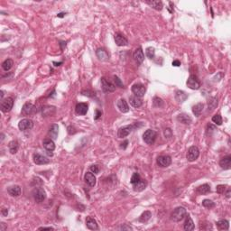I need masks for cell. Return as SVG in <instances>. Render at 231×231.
Segmentation results:
<instances>
[{
	"instance_id": "1",
	"label": "cell",
	"mask_w": 231,
	"mask_h": 231,
	"mask_svg": "<svg viewBox=\"0 0 231 231\" xmlns=\"http://www.w3.org/2000/svg\"><path fill=\"white\" fill-rule=\"evenodd\" d=\"M186 214H187L186 209L180 206V207H177L173 210V211L171 214V219L173 221L179 222L184 219Z\"/></svg>"
},
{
	"instance_id": "2",
	"label": "cell",
	"mask_w": 231,
	"mask_h": 231,
	"mask_svg": "<svg viewBox=\"0 0 231 231\" xmlns=\"http://www.w3.org/2000/svg\"><path fill=\"white\" fill-rule=\"evenodd\" d=\"M156 137H157V133L155 130L152 129L146 130L143 135V139H144L145 143L149 146H152L155 144Z\"/></svg>"
},
{
	"instance_id": "3",
	"label": "cell",
	"mask_w": 231,
	"mask_h": 231,
	"mask_svg": "<svg viewBox=\"0 0 231 231\" xmlns=\"http://www.w3.org/2000/svg\"><path fill=\"white\" fill-rule=\"evenodd\" d=\"M137 127V124H134V125H127V126H124L120 127L118 131V136L119 138H124L126 136H127L130 133L135 129Z\"/></svg>"
},
{
	"instance_id": "4",
	"label": "cell",
	"mask_w": 231,
	"mask_h": 231,
	"mask_svg": "<svg viewBox=\"0 0 231 231\" xmlns=\"http://www.w3.org/2000/svg\"><path fill=\"white\" fill-rule=\"evenodd\" d=\"M200 156V150L195 146H192L188 149L186 158L189 162H194Z\"/></svg>"
},
{
	"instance_id": "5",
	"label": "cell",
	"mask_w": 231,
	"mask_h": 231,
	"mask_svg": "<svg viewBox=\"0 0 231 231\" xmlns=\"http://www.w3.org/2000/svg\"><path fill=\"white\" fill-rule=\"evenodd\" d=\"M33 196L37 203H41L46 199V192L43 188H35L33 192Z\"/></svg>"
},
{
	"instance_id": "6",
	"label": "cell",
	"mask_w": 231,
	"mask_h": 231,
	"mask_svg": "<svg viewBox=\"0 0 231 231\" xmlns=\"http://www.w3.org/2000/svg\"><path fill=\"white\" fill-rule=\"evenodd\" d=\"M187 86L192 90H199L201 88V81L196 75H191L187 80Z\"/></svg>"
},
{
	"instance_id": "7",
	"label": "cell",
	"mask_w": 231,
	"mask_h": 231,
	"mask_svg": "<svg viewBox=\"0 0 231 231\" xmlns=\"http://www.w3.org/2000/svg\"><path fill=\"white\" fill-rule=\"evenodd\" d=\"M132 92L134 93L135 96L138 98H142L145 96V94L146 92V88L145 87V85L141 83L134 84L132 86Z\"/></svg>"
},
{
	"instance_id": "8",
	"label": "cell",
	"mask_w": 231,
	"mask_h": 231,
	"mask_svg": "<svg viewBox=\"0 0 231 231\" xmlns=\"http://www.w3.org/2000/svg\"><path fill=\"white\" fill-rule=\"evenodd\" d=\"M13 106H14V99H13V98L8 97V98H7V99H5L2 100L0 109H1L2 112L7 113V112H9L13 109Z\"/></svg>"
},
{
	"instance_id": "9",
	"label": "cell",
	"mask_w": 231,
	"mask_h": 231,
	"mask_svg": "<svg viewBox=\"0 0 231 231\" xmlns=\"http://www.w3.org/2000/svg\"><path fill=\"white\" fill-rule=\"evenodd\" d=\"M36 112V108L35 105H33L32 103L30 102H26L23 108H22V111H21V114L23 116H29V115H32L34 113Z\"/></svg>"
},
{
	"instance_id": "10",
	"label": "cell",
	"mask_w": 231,
	"mask_h": 231,
	"mask_svg": "<svg viewBox=\"0 0 231 231\" xmlns=\"http://www.w3.org/2000/svg\"><path fill=\"white\" fill-rule=\"evenodd\" d=\"M101 88L104 92H114L116 90V86L109 81L107 79L102 78L101 79Z\"/></svg>"
},
{
	"instance_id": "11",
	"label": "cell",
	"mask_w": 231,
	"mask_h": 231,
	"mask_svg": "<svg viewBox=\"0 0 231 231\" xmlns=\"http://www.w3.org/2000/svg\"><path fill=\"white\" fill-rule=\"evenodd\" d=\"M34 127V121L29 118L22 119L18 123V128L21 131H25L28 129H32Z\"/></svg>"
},
{
	"instance_id": "12",
	"label": "cell",
	"mask_w": 231,
	"mask_h": 231,
	"mask_svg": "<svg viewBox=\"0 0 231 231\" xmlns=\"http://www.w3.org/2000/svg\"><path fill=\"white\" fill-rule=\"evenodd\" d=\"M172 158L170 155H160L157 158V164L162 168H165L171 165Z\"/></svg>"
},
{
	"instance_id": "13",
	"label": "cell",
	"mask_w": 231,
	"mask_h": 231,
	"mask_svg": "<svg viewBox=\"0 0 231 231\" xmlns=\"http://www.w3.org/2000/svg\"><path fill=\"white\" fill-rule=\"evenodd\" d=\"M34 163L37 165H43V164H47L50 163V159H48L45 156L40 155V154H34L33 155Z\"/></svg>"
},
{
	"instance_id": "14",
	"label": "cell",
	"mask_w": 231,
	"mask_h": 231,
	"mask_svg": "<svg viewBox=\"0 0 231 231\" xmlns=\"http://www.w3.org/2000/svg\"><path fill=\"white\" fill-rule=\"evenodd\" d=\"M133 58H134V60L136 61V62L137 64H141V63L144 62V60H145V54H144V52H143V50H142L141 47L137 48V49L134 52V53H133Z\"/></svg>"
},
{
	"instance_id": "15",
	"label": "cell",
	"mask_w": 231,
	"mask_h": 231,
	"mask_svg": "<svg viewBox=\"0 0 231 231\" xmlns=\"http://www.w3.org/2000/svg\"><path fill=\"white\" fill-rule=\"evenodd\" d=\"M89 109V106L87 103H78L75 108V112L79 116H84L87 114Z\"/></svg>"
},
{
	"instance_id": "16",
	"label": "cell",
	"mask_w": 231,
	"mask_h": 231,
	"mask_svg": "<svg viewBox=\"0 0 231 231\" xmlns=\"http://www.w3.org/2000/svg\"><path fill=\"white\" fill-rule=\"evenodd\" d=\"M114 39H115V42H116L118 46H127L128 44L127 39L121 34H118V33L116 34L114 36Z\"/></svg>"
},
{
	"instance_id": "17",
	"label": "cell",
	"mask_w": 231,
	"mask_h": 231,
	"mask_svg": "<svg viewBox=\"0 0 231 231\" xmlns=\"http://www.w3.org/2000/svg\"><path fill=\"white\" fill-rule=\"evenodd\" d=\"M84 180H85V182L88 185H90V187H94L96 185V176L93 174V173L90 172H88L85 173L84 175Z\"/></svg>"
},
{
	"instance_id": "18",
	"label": "cell",
	"mask_w": 231,
	"mask_h": 231,
	"mask_svg": "<svg viewBox=\"0 0 231 231\" xmlns=\"http://www.w3.org/2000/svg\"><path fill=\"white\" fill-rule=\"evenodd\" d=\"M86 226L90 230H99V229L97 221L91 217H87V219H86Z\"/></svg>"
},
{
	"instance_id": "19",
	"label": "cell",
	"mask_w": 231,
	"mask_h": 231,
	"mask_svg": "<svg viewBox=\"0 0 231 231\" xmlns=\"http://www.w3.org/2000/svg\"><path fill=\"white\" fill-rule=\"evenodd\" d=\"M58 133H59V127L56 124H53L48 131V136L53 140H55L58 137Z\"/></svg>"
},
{
	"instance_id": "20",
	"label": "cell",
	"mask_w": 231,
	"mask_h": 231,
	"mask_svg": "<svg viewBox=\"0 0 231 231\" xmlns=\"http://www.w3.org/2000/svg\"><path fill=\"white\" fill-rule=\"evenodd\" d=\"M219 166L224 170H229L231 168V156L227 155L225 157L220 159L219 161Z\"/></svg>"
},
{
	"instance_id": "21",
	"label": "cell",
	"mask_w": 231,
	"mask_h": 231,
	"mask_svg": "<svg viewBox=\"0 0 231 231\" xmlns=\"http://www.w3.org/2000/svg\"><path fill=\"white\" fill-rule=\"evenodd\" d=\"M117 107L118 109L121 111L122 113H127L129 111V106L127 104V102L124 99H120L118 103H117Z\"/></svg>"
},
{
	"instance_id": "22",
	"label": "cell",
	"mask_w": 231,
	"mask_h": 231,
	"mask_svg": "<svg viewBox=\"0 0 231 231\" xmlns=\"http://www.w3.org/2000/svg\"><path fill=\"white\" fill-rule=\"evenodd\" d=\"M96 55H97V57H98L100 61H102V62H107V61H109V59L107 51H106L105 49H103V48H99V49L96 51Z\"/></svg>"
},
{
	"instance_id": "23",
	"label": "cell",
	"mask_w": 231,
	"mask_h": 231,
	"mask_svg": "<svg viewBox=\"0 0 231 231\" xmlns=\"http://www.w3.org/2000/svg\"><path fill=\"white\" fill-rule=\"evenodd\" d=\"M186 217V219H185L184 224H183V229L186 231H192L194 230L195 226L194 222L192 219V218L188 215V216H185Z\"/></svg>"
},
{
	"instance_id": "24",
	"label": "cell",
	"mask_w": 231,
	"mask_h": 231,
	"mask_svg": "<svg viewBox=\"0 0 231 231\" xmlns=\"http://www.w3.org/2000/svg\"><path fill=\"white\" fill-rule=\"evenodd\" d=\"M210 192H211L210 186L209 184H207V183L201 185V186H199L196 189V192L199 195H206L208 194V193H210Z\"/></svg>"
},
{
	"instance_id": "25",
	"label": "cell",
	"mask_w": 231,
	"mask_h": 231,
	"mask_svg": "<svg viewBox=\"0 0 231 231\" xmlns=\"http://www.w3.org/2000/svg\"><path fill=\"white\" fill-rule=\"evenodd\" d=\"M7 192L13 197H18L21 195V187L18 185H13L7 188Z\"/></svg>"
},
{
	"instance_id": "26",
	"label": "cell",
	"mask_w": 231,
	"mask_h": 231,
	"mask_svg": "<svg viewBox=\"0 0 231 231\" xmlns=\"http://www.w3.org/2000/svg\"><path fill=\"white\" fill-rule=\"evenodd\" d=\"M43 146L47 151H50V152H53L55 149V144H54L53 140L51 138L44 139L43 142Z\"/></svg>"
},
{
	"instance_id": "27",
	"label": "cell",
	"mask_w": 231,
	"mask_h": 231,
	"mask_svg": "<svg viewBox=\"0 0 231 231\" xmlns=\"http://www.w3.org/2000/svg\"><path fill=\"white\" fill-rule=\"evenodd\" d=\"M146 186H147V182H146V181L142 180V179L139 181L138 182H136V183L133 184L134 191H135V192H143V191L146 188Z\"/></svg>"
},
{
	"instance_id": "28",
	"label": "cell",
	"mask_w": 231,
	"mask_h": 231,
	"mask_svg": "<svg viewBox=\"0 0 231 231\" xmlns=\"http://www.w3.org/2000/svg\"><path fill=\"white\" fill-rule=\"evenodd\" d=\"M129 102L134 108H136V109L140 108L143 105V100L141 99V98H138L135 95L129 97Z\"/></svg>"
},
{
	"instance_id": "29",
	"label": "cell",
	"mask_w": 231,
	"mask_h": 231,
	"mask_svg": "<svg viewBox=\"0 0 231 231\" xmlns=\"http://www.w3.org/2000/svg\"><path fill=\"white\" fill-rule=\"evenodd\" d=\"M177 120L182 123V124H185V125H190L192 122V118L186 114H180L179 116H177Z\"/></svg>"
},
{
	"instance_id": "30",
	"label": "cell",
	"mask_w": 231,
	"mask_h": 231,
	"mask_svg": "<svg viewBox=\"0 0 231 231\" xmlns=\"http://www.w3.org/2000/svg\"><path fill=\"white\" fill-rule=\"evenodd\" d=\"M146 4H148L151 7H153L154 9L157 10V11H161V10L163 9V7H164L162 1H158V0L146 1Z\"/></svg>"
},
{
	"instance_id": "31",
	"label": "cell",
	"mask_w": 231,
	"mask_h": 231,
	"mask_svg": "<svg viewBox=\"0 0 231 231\" xmlns=\"http://www.w3.org/2000/svg\"><path fill=\"white\" fill-rule=\"evenodd\" d=\"M216 225L219 230H228L229 228V222L227 219H220L216 223Z\"/></svg>"
},
{
	"instance_id": "32",
	"label": "cell",
	"mask_w": 231,
	"mask_h": 231,
	"mask_svg": "<svg viewBox=\"0 0 231 231\" xmlns=\"http://www.w3.org/2000/svg\"><path fill=\"white\" fill-rule=\"evenodd\" d=\"M8 149H9V152L12 155H15L17 153L19 149V144L16 140H14V141H11L8 145Z\"/></svg>"
},
{
	"instance_id": "33",
	"label": "cell",
	"mask_w": 231,
	"mask_h": 231,
	"mask_svg": "<svg viewBox=\"0 0 231 231\" xmlns=\"http://www.w3.org/2000/svg\"><path fill=\"white\" fill-rule=\"evenodd\" d=\"M203 108L204 105L202 103H198V104H196L195 106L192 107V113L194 114L196 117H200L201 114L203 111Z\"/></svg>"
},
{
	"instance_id": "34",
	"label": "cell",
	"mask_w": 231,
	"mask_h": 231,
	"mask_svg": "<svg viewBox=\"0 0 231 231\" xmlns=\"http://www.w3.org/2000/svg\"><path fill=\"white\" fill-rule=\"evenodd\" d=\"M13 65H14V62L13 60L11 59H7L5 62H3L2 63V69L5 71V72H8L10 71L12 68H13Z\"/></svg>"
},
{
	"instance_id": "35",
	"label": "cell",
	"mask_w": 231,
	"mask_h": 231,
	"mask_svg": "<svg viewBox=\"0 0 231 231\" xmlns=\"http://www.w3.org/2000/svg\"><path fill=\"white\" fill-rule=\"evenodd\" d=\"M188 98V95L182 90H178L175 93V99L178 102H183L186 100V99Z\"/></svg>"
},
{
	"instance_id": "36",
	"label": "cell",
	"mask_w": 231,
	"mask_h": 231,
	"mask_svg": "<svg viewBox=\"0 0 231 231\" xmlns=\"http://www.w3.org/2000/svg\"><path fill=\"white\" fill-rule=\"evenodd\" d=\"M151 217H152V213L147 210V211H145L139 217L138 220L142 223H145V222H147L151 219Z\"/></svg>"
},
{
	"instance_id": "37",
	"label": "cell",
	"mask_w": 231,
	"mask_h": 231,
	"mask_svg": "<svg viewBox=\"0 0 231 231\" xmlns=\"http://www.w3.org/2000/svg\"><path fill=\"white\" fill-rule=\"evenodd\" d=\"M200 229L201 230H210V229H212V226H211V224L210 223V222H207V221H204L201 222V224H200Z\"/></svg>"
},
{
	"instance_id": "38",
	"label": "cell",
	"mask_w": 231,
	"mask_h": 231,
	"mask_svg": "<svg viewBox=\"0 0 231 231\" xmlns=\"http://www.w3.org/2000/svg\"><path fill=\"white\" fill-rule=\"evenodd\" d=\"M202 206L210 210V209H212V208L215 207V203L213 202L211 200H204L202 201Z\"/></svg>"
},
{
	"instance_id": "39",
	"label": "cell",
	"mask_w": 231,
	"mask_h": 231,
	"mask_svg": "<svg viewBox=\"0 0 231 231\" xmlns=\"http://www.w3.org/2000/svg\"><path fill=\"white\" fill-rule=\"evenodd\" d=\"M146 53V56H147L149 59H154L155 58V48L154 47H148Z\"/></svg>"
},
{
	"instance_id": "40",
	"label": "cell",
	"mask_w": 231,
	"mask_h": 231,
	"mask_svg": "<svg viewBox=\"0 0 231 231\" xmlns=\"http://www.w3.org/2000/svg\"><path fill=\"white\" fill-rule=\"evenodd\" d=\"M153 104H154V107L155 108H161L164 106V101L161 98H158V97H155L154 99V101H153Z\"/></svg>"
},
{
	"instance_id": "41",
	"label": "cell",
	"mask_w": 231,
	"mask_h": 231,
	"mask_svg": "<svg viewBox=\"0 0 231 231\" xmlns=\"http://www.w3.org/2000/svg\"><path fill=\"white\" fill-rule=\"evenodd\" d=\"M222 118L221 116L219 115V114H217V115H215V116H213L212 117V122L213 123H215L217 126H220L222 125Z\"/></svg>"
},
{
	"instance_id": "42",
	"label": "cell",
	"mask_w": 231,
	"mask_h": 231,
	"mask_svg": "<svg viewBox=\"0 0 231 231\" xmlns=\"http://www.w3.org/2000/svg\"><path fill=\"white\" fill-rule=\"evenodd\" d=\"M113 81H114V85L116 87H118V88H124V84L121 81V80L118 77V76H114L113 77Z\"/></svg>"
},
{
	"instance_id": "43",
	"label": "cell",
	"mask_w": 231,
	"mask_h": 231,
	"mask_svg": "<svg viewBox=\"0 0 231 231\" xmlns=\"http://www.w3.org/2000/svg\"><path fill=\"white\" fill-rule=\"evenodd\" d=\"M226 190H227V185H218L217 187H216V192L219 193V194H224L225 193V192H226Z\"/></svg>"
},
{
	"instance_id": "44",
	"label": "cell",
	"mask_w": 231,
	"mask_h": 231,
	"mask_svg": "<svg viewBox=\"0 0 231 231\" xmlns=\"http://www.w3.org/2000/svg\"><path fill=\"white\" fill-rule=\"evenodd\" d=\"M141 180V177L139 175V173H135L133 175H132V178H131V183L132 184H135V183H136V182H138L139 181Z\"/></svg>"
},
{
	"instance_id": "45",
	"label": "cell",
	"mask_w": 231,
	"mask_h": 231,
	"mask_svg": "<svg viewBox=\"0 0 231 231\" xmlns=\"http://www.w3.org/2000/svg\"><path fill=\"white\" fill-rule=\"evenodd\" d=\"M90 169L91 173H93L94 174H97V173H99V165H97V164H93V165H91V166L90 167Z\"/></svg>"
},
{
	"instance_id": "46",
	"label": "cell",
	"mask_w": 231,
	"mask_h": 231,
	"mask_svg": "<svg viewBox=\"0 0 231 231\" xmlns=\"http://www.w3.org/2000/svg\"><path fill=\"white\" fill-rule=\"evenodd\" d=\"M81 93L83 94L84 96H88V97H94L95 96V93L90 91V90H83Z\"/></svg>"
},
{
	"instance_id": "47",
	"label": "cell",
	"mask_w": 231,
	"mask_h": 231,
	"mask_svg": "<svg viewBox=\"0 0 231 231\" xmlns=\"http://www.w3.org/2000/svg\"><path fill=\"white\" fill-rule=\"evenodd\" d=\"M119 229L121 230H132L133 229V228L132 227H130V226H127V225H122L120 228H119Z\"/></svg>"
},
{
	"instance_id": "48",
	"label": "cell",
	"mask_w": 231,
	"mask_h": 231,
	"mask_svg": "<svg viewBox=\"0 0 231 231\" xmlns=\"http://www.w3.org/2000/svg\"><path fill=\"white\" fill-rule=\"evenodd\" d=\"M164 136H166L167 138H169V137L172 136V131H171L170 128H166V129L164 130Z\"/></svg>"
},
{
	"instance_id": "49",
	"label": "cell",
	"mask_w": 231,
	"mask_h": 231,
	"mask_svg": "<svg viewBox=\"0 0 231 231\" xmlns=\"http://www.w3.org/2000/svg\"><path fill=\"white\" fill-rule=\"evenodd\" d=\"M54 229L52 228V227H42V228H39V230H53Z\"/></svg>"
},
{
	"instance_id": "50",
	"label": "cell",
	"mask_w": 231,
	"mask_h": 231,
	"mask_svg": "<svg viewBox=\"0 0 231 231\" xmlns=\"http://www.w3.org/2000/svg\"><path fill=\"white\" fill-rule=\"evenodd\" d=\"M226 193H225V195H226V197L227 198H230V196H231V191H230V188H227V190H226V192H225Z\"/></svg>"
},
{
	"instance_id": "51",
	"label": "cell",
	"mask_w": 231,
	"mask_h": 231,
	"mask_svg": "<svg viewBox=\"0 0 231 231\" xmlns=\"http://www.w3.org/2000/svg\"><path fill=\"white\" fill-rule=\"evenodd\" d=\"M7 229V226L4 222H1L0 223V231H4Z\"/></svg>"
},
{
	"instance_id": "52",
	"label": "cell",
	"mask_w": 231,
	"mask_h": 231,
	"mask_svg": "<svg viewBox=\"0 0 231 231\" xmlns=\"http://www.w3.org/2000/svg\"><path fill=\"white\" fill-rule=\"evenodd\" d=\"M1 214L4 216V217H6V216H7V214H8V210H7V209H2L1 210Z\"/></svg>"
},
{
	"instance_id": "53",
	"label": "cell",
	"mask_w": 231,
	"mask_h": 231,
	"mask_svg": "<svg viewBox=\"0 0 231 231\" xmlns=\"http://www.w3.org/2000/svg\"><path fill=\"white\" fill-rule=\"evenodd\" d=\"M173 66H174V67H179L180 65H181V62L180 61H178V60H175V61H173Z\"/></svg>"
},
{
	"instance_id": "54",
	"label": "cell",
	"mask_w": 231,
	"mask_h": 231,
	"mask_svg": "<svg viewBox=\"0 0 231 231\" xmlns=\"http://www.w3.org/2000/svg\"><path fill=\"white\" fill-rule=\"evenodd\" d=\"M127 144H128V141H125L124 143H122V144H121L120 148H122V149H126L127 146Z\"/></svg>"
},
{
	"instance_id": "55",
	"label": "cell",
	"mask_w": 231,
	"mask_h": 231,
	"mask_svg": "<svg viewBox=\"0 0 231 231\" xmlns=\"http://www.w3.org/2000/svg\"><path fill=\"white\" fill-rule=\"evenodd\" d=\"M96 112H97V115H96V117H95V119H99V117L101 116V112L99 110H97Z\"/></svg>"
},
{
	"instance_id": "56",
	"label": "cell",
	"mask_w": 231,
	"mask_h": 231,
	"mask_svg": "<svg viewBox=\"0 0 231 231\" xmlns=\"http://www.w3.org/2000/svg\"><path fill=\"white\" fill-rule=\"evenodd\" d=\"M64 16H65V13H60V14H58V15H57V16H58V17H61V18H62V17H63Z\"/></svg>"
},
{
	"instance_id": "57",
	"label": "cell",
	"mask_w": 231,
	"mask_h": 231,
	"mask_svg": "<svg viewBox=\"0 0 231 231\" xmlns=\"http://www.w3.org/2000/svg\"><path fill=\"white\" fill-rule=\"evenodd\" d=\"M61 45H62V50H63L64 49V46L66 47V43H64V42H61V44H60Z\"/></svg>"
},
{
	"instance_id": "58",
	"label": "cell",
	"mask_w": 231,
	"mask_h": 231,
	"mask_svg": "<svg viewBox=\"0 0 231 231\" xmlns=\"http://www.w3.org/2000/svg\"><path fill=\"white\" fill-rule=\"evenodd\" d=\"M3 97H4V92L1 90V91H0V99H3Z\"/></svg>"
},
{
	"instance_id": "59",
	"label": "cell",
	"mask_w": 231,
	"mask_h": 231,
	"mask_svg": "<svg viewBox=\"0 0 231 231\" xmlns=\"http://www.w3.org/2000/svg\"><path fill=\"white\" fill-rule=\"evenodd\" d=\"M53 64L55 65V66H60L61 64H62V62H58V63H57L55 62H53Z\"/></svg>"
},
{
	"instance_id": "60",
	"label": "cell",
	"mask_w": 231,
	"mask_h": 231,
	"mask_svg": "<svg viewBox=\"0 0 231 231\" xmlns=\"http://www.w3.org/2000/svg\"><path fill=\"white\" fill-rule=\"evenodd\" d=\"M1 141H3V139H4V134H1Z\"/></svg>"
}]
</instances>
